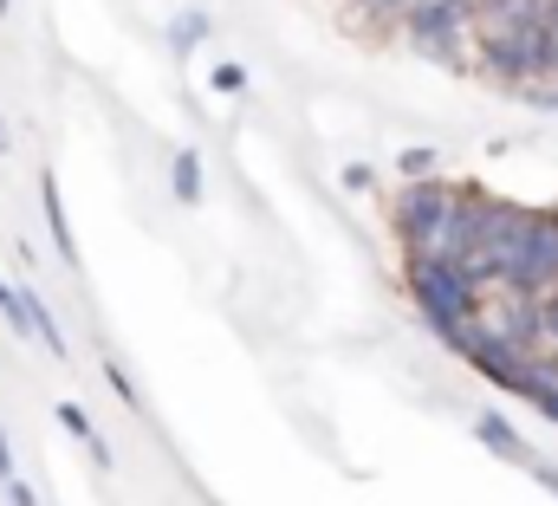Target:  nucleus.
<instances>
[{"label": "nucleus", "mask_w": 558, "mask_h": 506, "mask_svg": "<svg viewBox=\"0 0 558 506\" xmlns=\"http://www.w3.org/2000/svg\"><path fill=\"white\" fill-rule=\"evenodd\" d=\"M539 72H558V20H546V52H539Z\"/></svg>", "instance_id": "39448f33"}, {"label": "nucleus", "mask_w": 558, "mask_h": 506, "mask_svg": "<svg viewBox=\"0 0 558 506\" xmlns=\"http://www.w3.org/2000/svg\"><path fill=\"white\" fill-rule=\"evenodd\" d=\"M403 20H410V39H416L422 52L454 59L468 46V33H474V0H416Z\"/></svg>", "instance_id": "20e7f679"}, {"label": "nucleus", "mask_w": 558, "mask_h": 506, "mask_svg": "<svg viewBox=\"0 0 558 506\" xmlns=\"http://www.w3.org/2000/svg\"><path fill=\"white\" fill-rule=\"evenodd\" d=\"M397 221L416 266H461V253L474 241V195L448 182H410L397 202Z\"/></svg>", "instance_id": "f257e3e1"}, {"label": "nucleus", "mask_w": 558, "mask_h": 506, "mask_svg": "<svg viewBox=\"0 0 558 506\" xmlns=\"http://www.w3.org/2000/svg\"><path fill=\"white\" fill-rule=\"evenodd\" d=\"M474 39L500 79H533L539 52H546L539 0H474Z\"/></svg>", "instance_id": "f03ea898"}, {"label": "nucleus", "mask_w": 558, "mask_h": 506, "mask_svg": "<svg viewBox=\"0 0 558 506\" xmlns=\"http://www.w3.org/2000/svg\"><path fill=\"white\" fill-rule=\"evenodd\" d=\"M357 7H364V13H410L416 0H357Z\"/></svg>", "instance_id": "423d86ee"}, {"label": "nucleus", "mask_w": 558, "mask_h": 506, "mask_svg": "<svg viewBox=\"0 0 558 506\" xmlns=\"http://www.w3.org/2000/svg\"><path fill=\"white\" fill-rule=\"evenodd\" d=\"M410 286H416V299L428 305V318H435L441 332H454V325L474 318V305H481V286H474L468 266H416Z\"/></svg>", "instance_id": "7ed1b4c3"}]
</instances>
